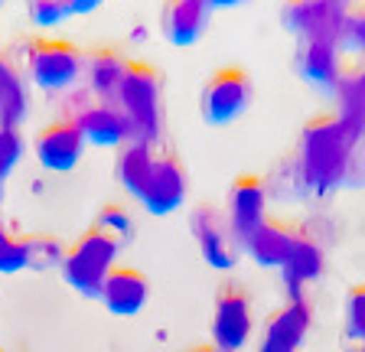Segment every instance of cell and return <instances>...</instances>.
Masks as SVG:
<instances>
[{"label": "cell", "mask_w": 365, "mask_h": 352, "mask_svg": "<svg viewBox=\"0 0 365 352\" xmlns=\"http://www.w3.org/2000/svg\"><path fill=\"white\" fill-rule=\"evenodd\" d=\"M356 144L359 134L336 111L307 118L297 144V173L304 190L313 196H329L333 190H339L349 173Z\"/></svg>", "instance_id": "1"}, {"label": "cell", "mask_w": 365, "mask_h": 352, "mask_svg": "<svg viewBox=\"0 0 365 352\" xmlns=\"http://www.w3.org/2000/svg\"><path fill=\"white\" fill-rule=\"evenodd\" d=\"M186 352H222L219 346H192V349H186Z\"/></svg>", "instance_id": "32"}, {"label": "cell", "mask_w": 365, "mask_h": 352, "mask_svg": "<svg viewBox=\"0 0 365 352\" xmlns=\"http://www.w3.org/2000/svg\"><path fill=\"white\" fill-rule=\"evenodd\" d=\"M68 4H72V16H76V14H91L101 0H68Z\"/></svg>", "instance_id": "30"}, {"label": "cell", "mask_w": 365, "mask_h": 352, "mask_svg": "<svg viewBox=\"0 0 365 352\" xmlns=\"http://www.w3.org/2000/svg\"><path fill=\"white\" fill-rule=\"evenodd\" d=\"M362 138H365V134H362Z\"/></svg>", "instance_id": "37"}, {"label": "cell", "mask_w": 365, "mask_h": 352, "mask_svg": "<svg viewBox=\"0 0 365 352\" xmlns=\"http://www.w3.org/2000/svg\"><path fill=\"white\" fill-rule=\"evenodd\" d=\"M95 229L105 232V235H111L118 245H124V242L134 238V222H130V215L124 212L121 206H105L101 209L98 219H95Z\"/></svg>", "instance_id": "25"}, {"label": "cell", "mask_w": 365, "mask_h": 352, "mask_svg": "<svg viewBox=\"0 0 365 352\" xmlns=\"http://www.w3.org/2000/svg\"><path fill=\"white\" fill-rule=\"evenodd\" d=\"M336 95V115L349 121L359 138L365 134V56L356 62H342L339 78L333 85Z\"/></svg>", "instance_id": "19"}, {"label": "cell", "mask_w": 365, "mask_h": 352, "mask_svg": "<svg viewBox=\"0 0 365 352\" xmlns=\"http://www.w3.org/2000/svg\"><path fill=\"white\" fill-rule=\"evenodd\" d=\"M26 14L36 26H56L72 16V4L68 0H26Z\"/></svg>", "instance_id": "26"}, {"label": "cell", "mask_w": 365, "mask_h": 352, "mask_svg": "<svg viewBox=\"0 0 365 352\" xmlns=\"http://www.w3.org/2000/svg\"><path fill=\"white\" fill-rule=\"evenodd\" d=\"M339 39H342V46H346V49L365 56V7L346 10V16H342Z\"/></svg>", "instance_id": "28"}, {"label": "cell", "mask_w": 365, "mask_h": 352, "mask_svg": "<svg viewBox=\"0 0 365 352\" xmlns=\"http://www.w3.org/2000/svg\"><path fill=\"white\" fill-rule=\"evenodd\" d=\"M23 245V264L30 271H53V268H62L66 261V245L59 238L53 235H23L20 238Z\"/></svg>", "instance_id": "23"}, {"label": "cell", "mask_w": 365, "mask_h": 352, "mask_svg": "<svg viewBox=\"0 0 365 352\" xmlns=\"http://www.w3.org/2000/svg\"><path fill=\"white\" fill-rule=\"evenodd\" d=\"M147 294H150V284L137 268H114L108 274L105 287H101V304H105L108 314L114 316H134L144 310Z\"/></svg>", "instance_id": "18"}, {"label": "cell", "mask_w": 365, "mask_h": 352, "mask_svg": "<svg viewBox=\"0 0 365 352\" xmlns=\"http://www.w3.org/2000/svg\"><path fill=\"white\" fill-rule=\"evenodd\" d=\"M346 10H349L346 0H284L281 26L300 39V36H310V33H317V30L342 26Z\"/></svg>", "instance_id": "14"}, {"label": "cell", "mask_w": 365, "mask_h": 352, "mask_svg": "<svg viewBox=\"0 0 365 352\" xmlns=\"http://www.w3.org/2000/svg\"><path fill=\"white\" fill-rule=\"evenodd\" d=\"M4 4H7V0H0V7H4Z\"/></svg>", "instance_id": "34"}, {"label": "cell", "mask_w": 365, "mask_h": 352, "mask_svg": "<svg viewBox=\"0 0 365 352\" xmlns=\"http://www.w3.org/2000/svg\"><path fill=\"white\" fill-rule=\"evenodd\" d=\"M346 333L359 346H365V284L352 287L346 297Z\"/></svg>", "instance_id": "27"}, {"label": "cell", "mask_w": 365, "mask_h": 352, "mask_svg": "<svg viewBox=\"0 0 365 352\" xmlns=\"http://www.w3.org/2000/svg\"><path fill=\"white\" fill-rule=\"evenodd\" d=\"M0 352H4V349H0Z\"/></svg>", "instance_id": "36"}, {"label": "cell", "mask_w": 365, "mask_h": 352, "mask_svg": "<svg viewBox=\"0 0 365 352\" xmlns=\"http://www.w3.org/2000/svg\"><path fill=\"white\" fill-rule=\"evenodd\" d=\"M352 352H365V346H356V349H352Z\"/></svg>", "instance_id": "33"}, {"label": "cell", "mask_w": 365, "mask_h": 352, "mask_svg": "<svg viewBox=\"0 0 365 352\" xmlns=\"http://www.w3.org/2000/svg\"><path fill=\"white\" fill-rule=\"evenodd\" d=\"M20 157H23L20 128H7V124H0V200H4V183H7L10 173L16 170Z\"/></svg>", "instance_id": "24"}, {"label": "cell", "mask_w": 365, "mask_h": 352, "mask_svg": "<svg viewBox=\"0 0 365 352\" xmlns=\"http://www.w3.org/2000/svg\"><path fill=\"white\" fill-rule=\"evenodd\" d=\"M118 242L98 229H88L72 248H66V261H62V277L72 291L82 297L98 300L101 287H105L108 274L114 271V258H118Z\"/></svg>", "instance_id": "3"}, {"label": "cell", "mask_w": 365, "mask_h": 352, "mask_svg": "<svg viewBox=\"0 0 365 352\" xmlns=\"http://www.w3.org/2000/svg\"><path fill=\"white\" fill-rule=\"evenodd\" d=\"M190 232L196 238L199 252L202 258L219 271H228L235 268L238 254H242V245H238V238L232 235V225H228V215H222L215 206L202 202L190 212Z\"/></svg>", "instance_id": "7"}, {"label": "cell", "mask_w": 365, "mask_h": 352, "mask_svg": "<svg viewBox=\"0 0 365 352\" xmlns=\"http://www.w3.org/2000/svg\"><path fill=\"white\" fill-rule=\"evenodd\" d=\"M304 232L284 222H264L242 242V252L261 268H284Z\"/></svg>", "instance_id": "16"}, {"label": "cell", "mask_w": 365, "mask_h": 352, "mask_svg": "<svg viewBox=\"0 0 365 352\" xmlns=\"http://www.w3.org/2000/svg\"><path fill=\"white\" fill-rule=\"evenodd\" d=\"M124 69H128V56L114 46H91L82 53V76L88 82L91 98L98 101H114Z\"/></svg>", "instance_id": "17"}, {"label": "cell", "mask_w": 365, "mask_h": 352, "mask_svg": "<svg viewBox=\"0 0 365 352\" xmlns=\"http://www.w3.org/2000/svg\"><path fill=\"white\" fill-rule=\"evenodd\" d=\"M68 121H76V128L82 130L85 144L124 147V144H130V140H134L128 118L118 111V105H114V101L88 98V101H82V105H76V111L68 115Z\"/></svg>", "instance_id": "10"}, {"label": "cell", "mask_w": 365, "mask_h": 352, "mask_svg": "<svg viewBox=\"0 0 365 352\" xmlns=\"http://www.w3.org/2000/svg\"><path fill=\"white\" fill-rule=\"evenodd\" d=\"M281 274H284V287H287L290 300H304V287H310V284L323 274V248H319L313 238L300 235V242H297V248L290 252Z\"/></svg>", "instance_id": "20"}, {"label": "cell", "mask_w": 365, "mask_h": 352, "mask_svg": "<svg viewBox=\"0 0 365 352\" xmlns=\"http://www.w3.org/2000/svg\"><path fill=\"white\" fill-rule=\"evenodd\" d=\"M153 153H157V144H153V140H130V144H124L121 153H118L114 173H118V183H121V190L128 192L130 200H137L140 190H144L147 173H150V163H153Z\"/></svg>", "instance_id": "21"}, {"label": "cell", "mask_w": 365, "mask_h": 352, "mask_svg": "<svg viewBox=\"0 0 365 352\" xmlns=\"http://www.w3.org/2000/svg\"><path fill=\"white\" fill-rule=\"evenodd\" d=\"M251 336V300L242 287L225 284L212 306V346L222 352H238Z\"/></svg>", "instance_id": "9"}, {"label": "cell", "mask_w": 365, "mask_h": 352, "mask_svg": "<svg viewBox=\"0 0 365 352\" xmlns=\"http://www.w3.org/2000/svg\"><path fill=\"white\" fill-rule=\"evenodd\" d=\"M346 4H349V0H346Z\"/></svg>", "instance_id": "35"}, {"label": "cell", "mask_w": 365, "mask_h": 352, "mask_svg": "<svg viewBox=\"0 0 365 352\" xmlns=\"http://www.w3.org/2000/svg\"><path fill=\"white\" fill-rule=\"evenodd\" d=\"M307 329H310V306L304 300H290L267 316L258 352H297L307 339Z\"/></svg>", "instance_id": "15"}, {"label": "cell", "mask_w": 365, "mask_h": 352, "mask_svg": "<svg viewBox=\"0 0 365 352\" xmlns=\"http://www.w3.org/2000/svg\"><path fill=\"white\" fill-rule=\"evenodd\" d=\"M212 7L205 0H163L160 7V33L170 46H196L209 26Z\"/></svg>", "instance_id": "13"}, {"label": "cell", "mask_w": 365, "mask_h": 352, "mask_svg": "<svg viewBox=\"0 0 365 352\" xmlns=\"http://www.w3.org/2000/svg\"><path fill=\"white\" fill-rule=\"evenodd\" d=\"M33 153H36V160L43 170H49V173H68V170H76L78 160H82L85 138H82V130L76 128V121L59 118V121L46 124L36 138H33Z\"/></svg>", "instance_id": "11"}, {"label": "cell", "mask_w": 365, "mask_h": 352, "mask_svg": "<svg viewBox=\"0 0 365 352\" xmlns=\"http://www.w3.org/2000/svg\"><path fill=\"white\" fill-rule=\"evenodd\" d=\"M251 98H255V85L248 72L242 66H222L205 78L199 92V115L209 128H225L248 111Z\"/></svg>", "instance_id": "5"}, {"label": "cell", "mask_w": 365, "mask_h": 352, "mask_svg": "<svg viewBox=\"0 0 365 352\" xmlns=\"http://www.w3.org/2000/svg\"><path fill=\"white\" fill-rule=\"evenodd\" d=\"M339 30L342 26H333V30H317V33H310V36L297 39V72L310 85L333 88L336 78H339V69H342Z\"/></svg>", "instance_id": "8"}, {"label": "cell", "mask_w": 365, "mask_h": 352, "mask_svg": "<svg viewBox=\"0 0 365 352\" xmlns=\"http://www.w3.org/2000/svg\"><path fill=\"white\" fill-rule=\"evenodd\" d=\"M30 111V98H26V85L16 66L0 53V124L7 128H20V121Z\"/></svg>", "instance_id": "22"}, {"label": "cell", "mask_w": 365, "mask_h": 352, "mask_svg": "<svg viewBox=\"0 0 365 352\" xmlns=\"http://www.w3.org/2000/svg\"><path fill=\"white\" fill-rule=\"evenodd\" d=\"M209 7H235V4H242V0H205Z\"/></svg>", "instance_id": "31"}, {"label": "cell", "mask_w": 365, "mask_h": 352, "mask_svg": "<svg viewBox=\"0 0 365 352\" xmlns=\"http://www.w3.org/2000/svg\"><path fill=\"white\" fill-rule=\"evenodd\" d=\"M267 186L261 176L245 173L228 186V225L242 245L258 225L267 222Z\"/></svg>", "instance_id": "12"}, {"label": "cell", "mask_w": 365, "mask_h": 352, "mask_svg": "<svg viewBox=\"0 0 365 352\" xmlns=\"http://www.w3.org/2000/svg\"><path fill=\"white\" fill-rule=\"evenodd\" d=\"M186 190H190V180H186V167L180 163V157L167 147H157L147 183L137 196V202L153 215H170L182 206Z\"/></svg>", "instance_id": "6"}, {"label": "cell", "mask_w": 365, "mask_h": 352, "mask_svg": "<svg viewBox=\"0 0 365 352\" xmlns=\"http://www.w3.org/2000/svg\"><path fill=\"white\" fill-rule=\"evenodd\" d=\"M23 245L20 238H14L4 225H0V274H16L23 271Z\"/></svg>", "instance_id": "29"}, {"label": "cell", "mask_w": 365, "mask_h": 352, "mask_svg": "<svg viewBox=\"0 0 365 352\" xmlns=\"http://www.w3.org/2000/svg\"><path fill=\"white\" fill-rule=\"evenodd\" d=\"M163 72L147 59H128L124 78L118 85L114 105L128 118L134 140H153L157 144L163 128Z\"/></svg>", "instance_id": "2"}, {"label": "cell", "mask_w": 365, "mask_h": 352, "mask_svg": "<svg viewBox=\"0 0 365 352\" xmlns=\"http://www.w3.org/2000/svg\"><path fill=\"white\" fill-rule=\"evenodd\" d=\"M26 72L43 92H66L82 76V49L59 36H33L23 46Z\"/></svg>", "instance_id": "4"}]
</instances>
